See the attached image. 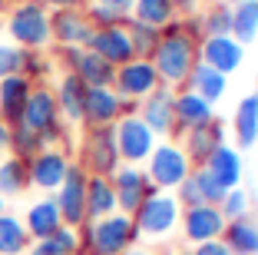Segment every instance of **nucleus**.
<instances>
[{
    "label": "nucleus",
    "instance_id": "obj_1",
    "mask_svg": "<svg viewBox=\"0 0 258 255\" xmlns=\"http://www.w3.org/2000/svg\"><path fill=\"white\" fill-rule=\"evenodd\" d=\"M162 37H159V46L152 53L149 60L159 73V83L169 86V90H182L185 80H189L192 67L199 63V43L189 40L182 33V20H172L169 27H162Z\"/></svg>",
    "mask_w": 258,
    "mask_h": 255
},
{
    "label": "nucleus",
    "instance_id": "obj_2",
    "mask_svg": "<svg viewBox=\"0 0 258 255\" xmlns=\"http://www.w3.org/2000/svg\"><path fill=\"white\" fill-rule=\"evenodd\" d=\"M139 245L133 216L113 212L106 219L80 225V255H122L126 248Z\"/></svg>",
    "mask_w": 258,
    "mask_h": 255
},
{
    "label": "nucleus",
    "instance_id": "obj_3",
    "mask_svg": "<svg viewBox=\"0 0 258 255\" xmlns=\"http://www.w3.org/2000/svg\"><path fill=\"white\" fill-rule=\"evenodd\" d=\"M179 219H182V206H179L175 192H156L133 212L136 235L146 242H162L172 232H179Z\"/></svg>",
    "mask_w": 258,
    "mask_h": 255
},
{
    "label": "nucleus",
    "instance_id": "obj_4",
    "mask_svg": "<svg viewBox=\"0 0 258 255\" xmlns=\"http://www.w3.org/2000/svg\"><path fill=\"white\" fill-rule=\"evenodd\" d=\"M192 169H196L192 159L185 156L182 143H175V139H159L156 149H152V156L146 159V176H149V182L159 192H175V189L189 179Z\"/></svg>",
    "mask_w": 258,
    "mask_h": 255
},
{
    "label": "nucleus",
    "instance_id": "obj_5",
    "mask_svg": "<svg viewBox=\"0 0 258 255\" xmlns=\"http://www.w3.org/2000/svg\"><path fill=\"white\" fill-rule=\"evenodd\" d=\"M20 126L33 129L43 139V146H53L63 139V116H60V106H56V96L50 86H33L30 90V99H27L23 116H20Z\"/></svg>",
    "mask_w": 258,
    "mask_h": 255
},
{
    "label": "nucleus",
    "instance_id": "obj_6",
    "mask_svg": "<svg viewBox=\"0 0 258 255\" xmlns=\"http://www.w3.org/2000/svg\"><path fill=\"white\" fill-rule=\"evenodd\" d=\"M7 30L20 50H43L53 40L50 37V14H46V7L37 4V0L17 4L10 20H7Z\"/></svg>",
    "mask_w": 258,
    "mask_h": 255
},
{
    "label": "nucleus",
    "instance_id": "obj_7",
    "mask_svg": "<svg viewBox=\"0 0 258 255\" xmlns=\"http://www.w3.org/2000/svg\"><path fill=\"white\" fill-rule=\"evenodd\" d=\"M113 136H116V149H119V159L126 166H143L146 159L152 156L156 143H159V136L152 133L143 120H139L136 113H129V116H119L113 123Z\"/></svg>",
    "mask_w": 258,
    "mask_h": 255
},
{
    "label": "nucleus",
    "instance_id": "obj_8",
    "mask_svg": "<svg viewBox=\"0 0 258 255\" xmlns=\"http://www.w3.org/2000/svg\"><path fill=\"white\" fill-rule=\"evenodd\" d=\"M90 176H113L116 169L122 166L119 149H116V136L113 126H90L83 136V159H80Z\"/></svg>",
    "mask_w": 258,
    "mask_h": 255
},
{
    "label": "nucleus",
    "instance_id": "obj_9",
    "mask_svg": "<svg viewBox=\"0 0 258 255\" xmlns=\"http://www.w3.org/2000/svg\"><path fill=\"white\" fill-rule=\"evenodd\" d=\"M86 179H90V173H86L83 166L70 163L63 186L53 192L56 209L63 216V225H70V229H80L86 222Z\"/></svg>",
    "mask_w": 258,
    "mask_h": 255
},
{
    "label": "nucleus",
    "instance_id": "obj_10",
    "mask_svg": "<svg viewBox=\"0 0 258 255\" xmlns=\"http://www.w3.org/2000/svg\"><path fill=\"white\" fill-rule=\"evenodd\" d=\"M159 73L152 67V60H129L122 67H116V76H113V90L119 93V99H129V103H139L146 99L152 90H159Z\"/></svg>",
    "mask_w": 258,
    "mask_h": 255
},
{
    "label": "nucleus",
    "instance_id": "obj_11",
    "mask_svg": "<svg viewBox=\"0 0 258 255\" xmlns=\"http://www.w3.org/2000/svg\"><path fill=\"white\" fill-rule=\"evenodd\" d=\"M109 182H113V189H116V206H119V212H126V216H133L149 195L159 192V189L149 182L143 166H126L122 163L119 169L109 176Z\"/></svg>",
    "mask_w": 258,
    "mask_h": 255
},
{
    "label": "nucleus",
    "instance_id": "obj_12",
    "mask_svg": "<svg viewBox=\"0 0 258 255\" xmlns=\"http://www.w3.org/2000/svg\"><path fill=\"white\" fill-rule=\"evenodd\" d=\"M179 232L189 245H202V242H212V239H222L225 232V216L219 212V206H189L182 209V219H179Z\"/></svg>",
    "mask_w": 258,
    "mask_h": 255
},
{
    "label": "nucleus",
    "instance_id": "obj_13",
    "mask_svg": "<svg viewBox=\"0 0 258 255\" xmlns=\"http://www.w3.org/2000/svg\"><path fill=\"white\" fill-rule=\"evenodd\" d=\"M70 169V156L56 146H46L40 149L33 159H27V176H30V186L43 189V192H56L67 179Z\"/></svg>",
    "mask_w": 258,
    "mask_h": 255
},
{
    "label": "nucleus",
    "instance_id": "obj_14",
    "mask_svg": "<svg viewBox=\"0 0 258 255\" xmlns=\"http://www.w3.org/2000/svg\"><path fill=\"white\" fill-rule=\"evenodd\" d=\"M172 106H175V90L159 86V90H152L146 99H139V113H136V116L156 136H159V139H172V133H175V113H172Z\"/></svg>",
    "mask_w": 258,
    "mask_h": 255
},
{
    "label": "nucleus",
    "instance_id": "obj_15",
    "mask_svg": "<svg viewBox=\"0 0 258 255\" xmlns=\"http://www.w3.org/2000/svg\"><path fill=\"white\" fill-rule=\"evenodd\" d=\"M63 63H67V73L80 76L86 86H113L116 67H109L103 57H96L86 46H67L63 50Z\"/></svg>",
    "mask_w": 258,
    "mask_h": 255
},
{
    "label": "nucleus",
    "instance_id": "obj_16",
    "mask_svg": "<svg viewBox=\"0 0 258 255\" xmlns=\"http://www.w3.org/2000/svg\"><path fill=\"white\" fill-rule=\"evenodd\" d=\"M50 37L67 50V46H86L93 37V23L86 20L83 7H67L50 14Z\"/></svg>",
    "mask_w": 258,
    "mask_h": 255
},
{
    "label": "nucleus",
    "instance_id": "obj_17",
    "mask_svg": "<svg viewBox=\"0 0 258 255\" xmlns=\"http://www.w3.org/2000/svg\"><path fill=\"white\" fill-rule=\"evenodd\" d=\"M172 113H175V133H172V139H175V136H185L189 129L209 126L212 120H219V116H215V106L209 103V99H202L199 93L185 90V86H182V90H175Z\"/></svg>",
    "mask_w": 258,
    "mask_h": 255
},
{
    "label": "nucleus",
    "instance_id": "obj_18",
    "mask_svg": "<svg viewBox=\"0 0 258 255\" xmlns=\"http://www.w3.org/2000/svg\"><path fill=\"white\" fill-rule=\"evenodd\" d=\"M199 63L219 70L222 76H232L245 63V46L235 37H205L199 43Z\"/></svg>",
    "mask_w": 258,
    "mask_h": 255
},
{
    "label": "nucleus",
    "instance_id": "obj_19",
    "mask_svg": "<svg viewBox=\"0 0 258 255\" xmlns=\"http://www.w3.org/2000/svg\"><path fill=\"white\" fill-rule=\"evenodd\" d=\"M86 50H93L96 57H103L109 67H122V63L136 60V53H133V43H129L126 27H99V30H93V37H90V43H86Z\"/></svg>",
    "mask_w": 258,
    "mask_h": 255
},
{
    "label": "nucleus",
    "instance_id": "obj_20",
    "mask_svg": "<svg viewBox=\"0 0 258 255\" xmlns=\"http://www.w3.org/2000/svg\"><path fill=\"white\" fill-rule=\"evenodd\" d=\"M122 103L126 99H119V93L113 86H90L83 106V123L86 126H113L122 116Z\"/></svg>",
    "mask_w": 258,
    "mask_h": 255
},
{
    "label": "nucleus",
    "instance_id": "obj_21",
    "mask_svg": "<svg viewBox=\"0 0 258 255\" xmlns=\"http://www.w3.org/2000/svg\"><path fill=\"white\" fill-rule=\"evenodd\" d=\"M30 90H33V83L23 73H14V76H4L0 80V120L7 123V126L20 123L23 106L30 99Z\"/></svg>",
    "mask_w": 258,
    "mask_h": 255
},
{
    "label": "nucleus",
    "instance_id": "obj_22",
    "mask_svg": "<svg viewBox=\"0 0 258 255\" xmlns=\"http://www.w3.org/2000/svg\"><path fill=\"white\" fill-rule=\"evenodd\" d=\"M222 143H225V126H222L219 120H212L209 126L189 129V133L182 136V149H185V156L192 159V166H205V159L212 156Z\"/></svg>",
    "mask_w": 258,
    "mask_h": 255
},
{
    "label": "nucleus",
    "instance_id": "obj_23",
    "mask_svg": "<svg viewBox=\"0 0 258 255\" xmlns=\"http://www.w3.org/2000/svg\"><path fill=\"white\" fill-rule=\"evenodd\" d=\"M60 225H63V216H60V209H56V199H53V195L37 199V202L27 209V219H23V229H27L30 242L50 239Z\"/></svg>",
    "mask_w": 258,
    "mask_h": 255
},
{
    "label": "nucleus",
    "instance_id": "obj_24",
    "mask_svg": "<svg viewBox=\"0 0 258 255\" xmlns=\"http://www.w3.org/2000/svg\"><path fill=\"white\" fill-rule=\"evenodd\" d=\"M86 90H90V86H86L80 76H73V73H63V76H60L53 96H56V106H60V116H63L67 123H83Z\"/></svg>",
    "mask_w": 258,
    "mask_h": 255
},
{
    "label": "nucleus",
    "instance_id": "obj_25",
    "mask_svg": "<svg viewBox=\"0 0 258 255\" xmlns=\"http://www.w3.org/2000/svg\"><path fill=\"white\" fill-rule=\"evenodd\" d=\"M205 169H209V176H212L222 189H235L238 182H242V152H238L235 146L222 143L212 156L205 159Z\"/></svg>",
    "mask_w": 258,
    "mask_h": 255
},
{
    "label": "nucleus",
    "instance_id": "obj_26",
    "mask_svg": "<svg viewBox=\"0 0 258 255\" xmlns=\"http://www.w3.org/2000/svg\"><path fill=\"white\" fill-rule=\"evenodd\" d=\"M119 212L116 206V189L106 176H90L86 179V222H96V219H106Z\"/></svg>",
    "mask_w": 258,
    "mask_h": 255
},
{
    "label": "nucleus",
    "instance_id": "obj_27",
    "mask_svg": "<svg viewBox=\"0 0 258 255\" xmlns=\"http://www.w3.org/2000/svg\"><path fill=\"white\" fill-rule=\"evenodd\" d=\"M235 149H251L258 143V93H248V96L238 99L235 106Z\"/></svg>",
    "mask_w": 258,
    "mask_h": 255
},
{
    "label": "nucleus",
    "instance_id": "obj_28",
    "mask_svg": "<svg viewBox=\"0 0 258 255\" xmlns=\"http://www.w3.org/2000/svg\"><path fill=\"white\" fill-rule=\"evenodd\" d=\"M185 90L199 93L202 99H209V103L215 106L228 93V76H222L219 70L205 67V63H196V67H192V73H189V80H185Z\"/></svg>",
    "mask_w": 258,
    "mask_h": 255
},
{
    "label": "nucleus",
    "instance_id": "obj_29",
    "mask_svg": "<svg viewBox=\"0 0 258 255\" xmlns=\"http://www.w3.org/2000/svg\"><path fill=\"white\" fill-rule=\"evenodd\" d=\"M222 242L232 248V255H258V222L251 216L225 222Z\"/></svg>",
    "mask_w": 258,
    "mask_h": 255
},
{
    "label": "nucleus",
    "instance_id": "obj_30",
    "mask_svg": "<svg viewBox=\"0 0 258 255\" xmlns=\"http://www.w3.org/2000/svg\"><path fill=\"white\" fill-rule=\"evenodd\" d=\"M129 17L139 20V23H149L156 30H162V27H169L172 20H179V10H175L172 0H136L133 10H129Z\"/></svg>",
    "mask_w": 258,
    "mask_h": 255
},
{
    "label": "nucleus",
    "instance_id": "obj_31",
    "mask_svg": "<svg viewBox=\"0 0 258 255\" xmlns=\"http://www.w3.org/2000/svg\"><path fill=\"white\" fill-rule=\"evenodd\" d=\"M27 255H80V229H70V225H60L50 239L30 242Z\"/></svg>",
    "mask_w": 258,
    "mask_h": 255
},
{
    "label": "nucleus",
    "instance_id": "obj_32",
    "mask_svg": "<svg viewBox=\"0 0 258 255\" xmlns=\"http://www.w3.org/2000/svg\"><path fill=\"white\" fill-rule=\"evenodd\" d=\"M30 248V235L23 229V219L4 212L0 216V255H27Z\"/></svg>",
    "mask_w": 258,
    "mask_h": 255
},
{
    "label": "nucleus",
    "instance_id": "obj_33",
    "mask_svg": "<svg viewBox=\"0 0 258 255\" xmlns=\"http://www.w3.org/2000/svg\"><path fill=\"white\" fill-rule=\"evenodd\" d=\"M232 37L242 46H248L258 37V0H245L232 7Z\"/></svg>",
    "mask_w": 258,
    "mask_h": 255
},
{
    "label": "nucleus",
    "instance_id": "obj_34",
    "mask_svg": "<svg viewBox=\"0 0 258 255\" xmlns=\"http://www.w3.org/2000/svg\"><path fill=\"white\" fill-rule=\"evenodd\" d=\"M126 33H129V43H133V53H136L139 60H149L152 53H156V46H159V37L162 33L156 30V27H149V23H139V20H133L129 17L126 23Z\"/></svg>",
    "mask_w": 258,
    "mask_h": 255
},
{
    "label": "nucleus",
    "instance_id": "obj_35",
    "mask_svg": "<svg viewBox=\"0 0 258 255\" xmlns=\"http://www.w3.org/2000/svg\"><path fill=\"white\" fill-rule=\"evenodd\" d=\"M30 186V176H27V163L17 156L0 159V195H20L23 189Z\"/></svg>",
    "mask_w": 258,
    "mask_h": 255
},
{
    "label": "nucleus",
    "instance_id": "obj_36",
    "mask_svg": "<svg viewBox=\"0 0 258 255\" xmlns=\"http://www.w3.org/2000/svg\"><path fill=\"white\" fill-rule=\"evenodd\" d=\"M199 20H202V33L205 37H232V7H225V4H209V7L199 14Z\"/></svg>",
    "mask_w": 258,
    "mask_h": 255
},
{
    "label": "nucleus",
    "instance_id": "obj_37",
    "mask_svg": "<svg viewBox=\"0 0 258 255\" xmlns=\"http://www.w3.org/2000/svg\"><path fill=\"white\" fill-rule=\"evenodd\" d=\"M10 149H14L17 159L27 163V159H33L40 149H46V146H43V139H40L33 129H27V126L17 123V126H10Z\"/></svg>",
    "mask_w": 258,
    "mask_h": 255
},
{
    "label": "nucleus",
    "instance_id": "obj_38",
    "mask_svg": "<svg viewBox=\"0 0 258 255\" xmlns=\"http://www.w3.org/2000/svg\"><path fill=\"white\" fill-rule=\"evenodd\" d=\"M219 212L225 216V222H232V219H245V216H251V199H248V192H245L242 186L228 189V192L222 195V202H219Z\"/></svg>",
    "mask_w": 258,
    "mask_h": 255
},
{
    "label": "nucleus",
    "instance_id": "obj_39",
    "mask_svg": "<svg viewBox=\"0 0 258 255\" xmlns=\"http://www.w3.org/2000/svg\"><path fill=\"white\" fill-rule=\"evenodd\" d=\"M86 20L93 23V30H99V27H122V23L129 20V14H119V10L106 7V4H96L93 0L90 7H86Z\"/></svg>",
    "mask_w": 258,
    "mask_h": 255
},
{
    "label": "nucleus",
    "instance_id": "obj_40",
    "mask_svg": "<svg viewBox=\"0 0 258 255\" xmlns=\"http://www.w3.org/2000/svg\"><path fill=\"white\" fill-rule=\"evenodd\" d=\"M192 176H196V186H199L202 202H205V206H219V202H222V195H225L228 189H222L219 182L209 176V169H205V166H196V169H192Z\"/></svg>",
    "mask_w": 258,
    "mask_h": 255
},
{
    "label": "nucleus",
    "instance_id": "obj_41",
    "mask_svg": "<svg viewBox=\"0 0 258 255\" xmlns=\"http://www.w3.org/2000/svg\"><path fill=\"white\" fill-rule=\"evenodd\" d=\"M20 63H23V50H20V46L0 43V80L20 73Z\"/></svg>",
    "mask_w": 258,
    "mask_h": 255
},
{
    "label": "nucleus",
    "instance_id": "obj_42",
    "mask_svg": "<svg viewBox=\"0 0 258 255\" xmlns=\"http://www.w3.org/2000/svg\"><path fill=\"white\" fill-rule=\"evenodd\" d=\"M46 70H50V63L40 57V50H23V63H20V73L27 76V80H37V76H43Z\"/></svg>",
    "mask_w": 258,
    "mask_h": 255
},
{
    "label": "nucleus",
    "instance_id": "obj_43",
    "mask_svg": "<svg viewBox=\"0 0 258 255\" xmlns=\"http://www.w3.org/2000/svg\"><path fill=\"white\" fill-rule=\"evenodd\" d=\"M192 255H232V248L222 239H212V242H202V245H192Z\"/></svg>",
    "mask_w": 258,
    "mask_h": 255
},
{
    "label": "nucleus",
    "instance_id": "obj_44",
    "mask_svg": "<svg viewBox=\"0 0 258 255\" xmlns=\"http://www.w3.org/2000/svg\"><path fill=\"white\" fill-rule=\"evenodd\" d=\"M43 7H53V10H67V7H80L83 0H37Z\"/></svg>",
    "mask_w": 258,
    "mask_h": 255
},
{
    "label": "nucleus",
    "instance_id": "obj_45",
    "mask_svg": "<svg viewBox=\"0 0 258 255\" xmlns=\"http://www.w3.org/2000/svg\"><path fill=\"white\" fill-rule=\"evenodd\" d=\"M96 4H106V7L119 10V14H129V10H133V4H136V0H96Z\"/></svg>",
    "mask_w": 258,
    "mask_h": 255
},
{
    "label": "nucleus",
    "instance_id": "obj_46",
    "mask_svg": "<svg viewBox=\"0 0 258 255\" xmlns=\"http://www.w3.org/2000/svg\"><path fill=\"white\" fill-rule=\"evenodd\" d=\"M175 4V10H179V14H199V0H172Z\"/></svg>",
    "mask_w": 258,
    "mask_h": 255
},
{
    "label": "nucleus",
    "instance_id": "obj_47",
    "mask_svg": "<svg viewBox=\"0 0 258 255\" xmlns=\"http://www.w3.org/2000/svg\"><path fill=\"white\" fill-rule=\"evenodd\" d=\"M4 149H10V126L0 120V152H4Z\"/></svg>",
    "mask_w": 258,
    "mask_h": 255
},
{
    "label": "nucleus",
    "instance_id": "obj_48",
    "mask_svg": "<svg viewBox=\"0 0 258 255\" xmlns=\"http://www.w3.org/2000/svg\"><path fill=\"white\" fill-rule=\"evenodd\" d=\"M122 255H156L152 248H146V245H133V248H126Z\"/></svg>",
    "mask_w": 258,
    "mask_h": 255
},
{
    "label": "nucleus",
    "instance_id": "obj_49",
    "mask_svg": "<svg viewBox=\"0 0 258 255\" xmlns=\"http://www.w3.org/2000/svg\"><path fill=\"white\" fill-rule=\"evenodd\" d=\"M219 4H225V7H238V4H245V0H219Z\"/></svg>",
    "mask_w": 258,
    "mask_h": 255
},
{
    "label": "nucleus",
    "instance_id": "obj_50",
    "mask_svg": "<svg viewBox=\"0 0 258 255\" xmlns=\"http://www.w3.org/2000/svg\"><path fill=\"white\" fill-rule=\"evenodd\" d=\"M4 212H7V199H4V195H0V216H4Z\"/></svg>",
    "mask_w": 258,
    "mask_h": 255
},
{
    "label": "nucleus",
    "instance_id": "obj_51",
    "mask_svg": "<svg viewBox=\"0 0 258 255\" xmlns=\"http://www.w3.org/2000/svg\"><path fill=\"white\" fill-rule=\"evenodd\" d=\"M172 255H192V248H179V252H172Z\"/></svg>",
    "mask_w": 258,
    "mask_h": 255
}]
</instances>
